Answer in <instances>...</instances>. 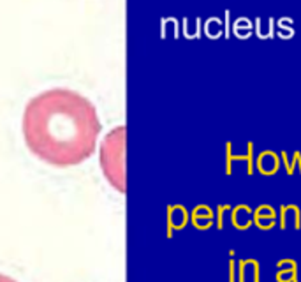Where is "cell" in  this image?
<instances>
[{"instance_id": "1", "label": "cell", "mask_w": 301, "mask_h": 282, "mask_svg": "<svg viewBox=\"0 0 301 282\" xmlns=\"http://www.w3.org/2000/svg\"><path fill=\"white\" fill-rule=\"evenodd\" d=\"M99 134L95 106L74 90H46L25 108L23 138L28 150L56 168L78 166L92 157Z\"/></svg>"}, {"instance_id": "2", "label": "cell", "mask_w": 301, "mask_h": 282, "mask_svg": "<svg viewBox=\"0 0 301 282\" xmlns=\"http://www.w3.org/2000/svg\"><path fill=\"white\" fill-rule=\"evenodd\" d=\"M100 164L106 177L118 189L124 182V127H117L106 136L100 146Z\"/></svg>"}, {"instance_id": "3", "label": "cell", "mask_w": 301, "mask_h": 282, "mask_svg": "<svg viewBox=\"0 0 301 282\" xmlns=\"http://www.w3.org/2000/svg\"><path fill=\"white\" fill-rule=\"evenodd\" d=\"M282 161L280 153H277L275 150H262L259 155L256 157V169L264 177H271L280 169Z\"/></svg>"}, {"instance_id": "4", "label": "cell", "mask_w": 301, "mask_h": 282, "mask_svg": "<svg viewBox=\"0 0 301 282\" xmlns=\"http://www.w3.org/2000/svg\"><path fill=\"white\" fill-rule=\"evenodd\" d=\"M231 222L238 230H247L254 224V212L249 205H238L231 210Z\"/></svg>"}, {"instance_id": "5", "label": "cell", "mask_w": 301, "mask_h": 282, "mask_svg": "<svg viewBox=\"0 0 301 282\" xmlns=\"http://www.w3.org/2000/svg\"><path fill=\"white\" fill-rule=\"evenodd\" d=\"M287 221H293L294 228H301V208L296 205H282L280 206V228H287Z\"/></svg>"}, {"instance_id": "6", "label": "cell", "mask_w": 301, "mask_h": 282, "mask_svg": "<svg viewBox=\"0 0 301 282\" xmlns=\"http://www.w3.org/2000/svg\"><path fill=\"white\" fill-rule=\"evenodd\" d=\"M252 274V281L259 282V263L256 259H243L240 261V270H238V281L245 282V279Z\"/></svg>"}, {"instance_id": "7", "label": "cell", "mask_w": 301, "mask_h": 282, "mask_svg": "<svg viewBox=\"0 0 301 282\" xmlns=\"http://www.w3.org/2000/svg\"><path fill=\"white\" fill-rule=\"evenodd\" d=\"M233 34L234 36L238 37V39H249L250 36H252V32H254V23H252V20L250 18H247V16H240V18H236L234 20V23H233Z\"/></svg>"}, {"instance_id": "8", "label": "cell", "mask_w": 301, "mask_h": 282, "mask_svg": "<svg viewBox=\"0 0 301 282\" xmlns=\"http://www.w3.org/2000/svg\"><path fill=\"white\" fill-rule=\"evenodd\" d=\"M254 30L259 39H271L275 37V18H268V21H262V18L254 20Z\"/></svg>"}, {"instance_id": "9", "label": "cell", "mask_w": 301, "mask_h": 282, "mask_svg": "<svg viewBox=\"0 0 301 282\" xmlns=\"http://www.w3.org/2000/svg\"><path fill=\"white\" fill-rule=\"evenodd\" d=\"M206 36L212 37V39H217V37L224 36V23H222L220 18H208L205 25Z\"/></svg>"}, {"instance_id": "10", "label": "cell", "mask_w": 301, "mask_h": 282, "mask_svg": "<svg viewBox=\"0 0 301 282\" xmlns=\"http://www.w3.org/2000/svg\"><path fill=\"white\" fill-rule=\"evenodd\" d=\"M238 161H247V155L243 153V155H236V153H233V143L231 141H227L225 143V175H231L233 173V164Z\"/></svg>"}, {"instance_id": "11", "label": "cell", "mask_w": 301, "mask_h": 282, "mask_svg": "<svg viewBox=\"0 0 301 282\" xmlns=\"http://www.w3.org/2000/svg\"><path fill=\"white\" fill-rule=\"evenodd\" d=\"M247 173L249 175H254L256 173V155H254V143L249 141L247 143Z\"/></svg>"}, {"instance_id": "12", "label": "cell", "mask_w": 301, "mask_h": 282, "mask_svg": "<svg viewBox=\"0 0 301 282\" xmlns=\"http://www.w3.org/2000/svg\"><path fill=\"white\" fill-rule=\"evenodd\" d=\"M277 281L278 282H298V268H289V270H278Z\"/></svg>"}, {"instance_id": "13", "label": "cell", "mask_w": 301, "mask_h": 282, "mask_svg": "<svg viewBox=\"0 0 301 282\" xmlns=\"http://www.w3.org/2000/svg\"><path fill=\"white\" fill-rule=\"evenodd\" d=\"M254 217H273V219H277V212H275L273 206L261 205L254 210Z\"/></svg>"}, {"instance_id": "14", "label": "cell", "mask_w": 301, "mask_h": 282, "mask_svg": "<svg viewBox=\"0 0 301 282\" xmlns=\"http://www.w3.org/2000/svg\"><path fill=\"white\" fill-rule=\"evenodd\" d=\"M254 224H256L259 230H271V228L277 224V219H273V217H254Z\"/></svg>"}, {"instance_id": "15", "label": "cell", "mask_w": 301, "mask_h": 282, "mask_svg": "<svg viewBox=\"0 0 301 282\" xmlns=\"http://www.w3.org/2000/svg\"><path fill=\"white\" fill-rule=\"evenodd\" d=\"M231 210H233V206H229V205L218 206V210H217V226H218V230H222V228H224V214H225V212H231Z\"/></svg>"}, {"instance_id": "16", "label": "cell", "mask_w": 301, "mask_h": 282, "mask_svg": "<svg viewBox=\"0 0 301 282\" xmlns=\"http://www.w3.org/2000/svg\"><path fill=\"white\" fill-rule=\"evenodd\" d=\"M296 30L293 27H285V28H277V37L280 39H293Z\"/></svg>"}, {"instance_id": "17", "label": "cell", "mask_w": 301, "mask_h": 282, "mask_svg": "<svg viewBox=\"0 0 301 282\" xmlns=\"http://www.w3.org/2000/svg\"><path fill=\"white\" fill-rule=\"evenodd\" d=\"M194 217H197V219H212L213 214H212V210H210L208 206H199V208L194 212Z\"/></svg>"}, {"instance_id": "18", "label": "cell", "mask_w": 301, "mask_h": 282, "mask_svg": "<svg viewBox=\"0 0 301 282\" xmlns=\"http://www.w3.org/2000/svg\"><path fill=\"white\" fill-rule=\"evenodd\" d=\"M224 18H225V21H224V37H225V39H229V37H231V11H229V9H225Z\"/></svg>"}, {"instance_id": "19", "label": "cell", "mask_w": 301, "mask_h": 282, "mask_svg": "<svg viewBox=\"0 0 301 282\" xmlns=\"http://www.w3.org/2000/svg\"><path fill=\"white\" fill-rule=\"evenodd\" d=\"M293 23H294V20H293V18H289V16H282V18H278V21H277V27H278V28L293 27Z\"/></svg>"}, {"instance_id": "20", "label": "cell", "mask_w": 301, "mask_h": 282, "mask_svg": "<svg viewBox=\"0 0 301 282\" xmlns=\"http://www.w3.org/2000/svg\"><path fill=\"white\" fill-rule=\"evenodd\" d=\"M236 281V263L231 259L229 261V282H234Z\"/></svg>"}, {"instance_id": "21", "label": "cell", "mask_w": 301, "mask_h": 282, "mask_svg": "<svg viewBox=\"0 0 301 282\" xmlns=\"http://www.w3.org/2000/svg\"><path fill=\"white\" fill-rule=\"evenodd\" d=\"M196 226H199V228H210L212 226V219H197L196 217Z\"/></svg>"}, {"instance_id": "22", "label": "cell", "mask_w": 301, "mask_h": 282, "mask_svg": "<svg viewBox=\"0 0 301 282\" xmlns=\"http://www.w3.org/2000/svg\"><path fill=\"white\" fill-rule=\"evenodd\" d=\"M0 282H12V281H9V279H5V277H0Z\"/></svg>"}, {"instance_id": "23", "label": "cell", "mask_w": 301, "mask_h": 282, "mask_svg": "<svg viewBox=\"0 0 301 282\" xmlns=\"http://www.w3.org/2000/svg\"><path fill=\"white\" fill-rule=\"evenodd\" d=\"M300 173H301V171H300Z\"/></svg>"}]
</instances>
